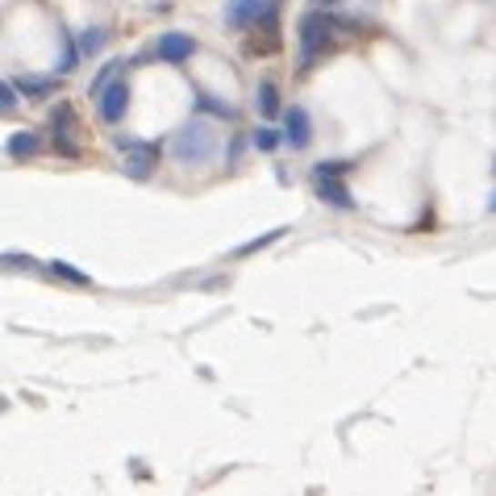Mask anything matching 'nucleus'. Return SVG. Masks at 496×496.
I'll return each instance as SVG.
<instances>
[{"instance_id": "f257e3e1", "label": "nucleus", "mask_w": 496, "mask_h": 496, "mask_svg": "<svg viewBox=\"0 0 496 496\" xmlns=\"http://www.w3.org/2000/svg\"><path fill=\"white\" fill-rule=\"evenodd\" d=\"M218 147H221V134L200 117H192L188 126H179L176 138H171V155H176V163H184V167H205V163L218 155Z\"/></svg>"}, {"instance_id": "f03ea898", "label": "nucleus", "mask_w": 496, "mask_h": 496, "mask_svg": "<svg viewBox=\"0 0 496 496\" xmlns=\"http://www.w3.org/2000/svg\"><path fill=\"white\" fill-rule=\"evenodd\" d=\"M334 34H338V21L329 17V13H321V9H309L305 17H300V25H297V42H300V67H309V63L318 59L321 50L334 42Z\"/></svg>"}, {"instance_id": "7ed1b4c3", "label": "nucleus", "mask_w": 496, "mask_h": 496, "mask_svg": "<svg viewBox=\"0 0 496 496\" xmlns=\"http://www.w3.org/2000/svg\"><path fill=\"white\" fill-rule=\"evenodd\" d=\"M113 147L121 150V171L129 179H150L159 167V147L142 138H129V134H113Z\"/></svg>"}, {"instance_id": "20e7f679", "label": "nucleus", "mask_w": 496, "mask_h": 496, "mask_svg": "<svg viewBox=\"0 0 496 496\" xmlns=\"http://www.w3.org/2000/svg\"><path fill=\"white\" fill-rule=\"evenodd\" d=\"M50 129H55V150H59L63 159H80V126H76V109H71L67 100H59V109L50 113Z\"/></svg>"}, {"instance_id": "39448f33", "label": "nucleus", "mask_w": 496, "mask_h": 496, "mask_svg": "<svg viewBox=\"0 0 496 496\" xmlns=\"http://www.w3.org/2000/svg\"><path fill=\"white\" fill-rule=\"evenodd\" d=\"M100 121H105V126H117L121 117H126V109H129V84H126V76H117V80L109 84V88L100 92Z\"/></svg>"}, {"instance_id": "423d86ee", "label": "nucleus", "mask_w": 496, "mask_h": 496, "mask_svg": "<svg viewBox=\"0 0 496 496\" xmlns=\"http://www.w3.org/2000/svg\"><path fill=\"white\" fill-rule=\"evenodd\" d=\"M276 0H229L226 5V25L234 30H247V25H258V21L271 13Z\"/></svg>"}, {"instance_id": "0eeeda50", "label": "nucleus", "mask_w": 496, "mask_h": 496, "mask_svg": "<svg viewBox=\"0 0 496 496\" xmlns=\"http://www.w3.org/2000/svg\"><path fill=\"white\" fill-rule=\"evenodd\" d=\"M284 142H288L292 150H305L309 142H313V121H309V113L300 109V105L284 109Z\"/></svg>"}, {"instance_id": "6e6552de", "label": "nucleus", "mask_w": 496, "mask_h": 496, "mask_svg": "<svg viewBox=\"0 0 496 496\" xmlns=\"http://www.w3.org/2000/svg\"><path fill=\"white\" fill-rule=\"evenodd\" d=\"M313 192H318V200L329 208H355V197H350V188L342 184V176H313Z\"/></svg>"}, {"instance_id": "1a4fd4ad", "label": "nucleus", "mask_w": 496, "mask_h": 496, "mask_svg": "<svg viewBox=\"0 0 496 496\" xmlns=\"http://www.w3.org/2000/svg\"><path fill=\"white\" fill-rule=\"evenodd\" d=\"M155 55H159L163 63H188L192 55H197V42H192V34H179V30H171V34H163L159 38V46H155Z\"/></svg>"}, {"instance_id": "9d476101", "label": "nucleus", "mask_w": 496, "mask_h": 496, "mask_svg": "<svg viewBox=\"0 0 496 496\" xmlns=\"http://www.w3.org/2000/svg\"><path fill=\"white\" fill-rule=\"evenodd\" d=\"M38 150H42L38 129H17V134H9V142H5V155H9L13 163H25V159H34Z\"/></svg>"}, {"instance_id": "9b49d317", "label": "nucleus", "mask_w": 496, "mask_h": 496, "mask_svg": "<svg viewBox=\"0 0 496 496\" xmlns=\"http://www.w3.org/2000/svg\"><path fill=\"white\" fill-rule=\"evenodd\" d=\"M46 268H50V276L55 279H67V284H76V288H88L92 284L88 271H80L76 263H67V258H55V263H46Z\"/></svg>"}, {"instance_id": "f8f14e48", "label": "nucleus", "mask_w": 496, "mask_h": 496, "mask_svg": "<svg viewBox=\"0 0 496 496\" xmlns=\"http://www.w3.org/2000/svg\"><path fill=\"white\" fill-rule=\"evenodd\" d=\"M255 105H258V113H263V117H276V113H279V88H276V84H271V80L258 84Z\"/></svg>"}, {"instance_id": "ddd939ff", "label": "nucleus", "mask_w": 496, "mask_h": 496, "mask_svg": "<svg viewBox=\"0 0 496 496\" xmlns=\"http://www.w3.org/2000/svg\"><path fill=\"white\" fill-rule=\"evenodd\" d=\"M197 109L213 113V117H221V121H234V105H226L221 96H208V92H197Z\"/></svg>"}, {"instance_id": "4468645a", "label": "nucleus", "mask_w": 496, "mask_h": 496, "mask_svg": "<svg viewBox=\"0 0 496 496\" xmlns=\"http://www.w3.org/2000/svg\"><path fill=\"white\" fill-rule=\"evenodd\" d=\"M284 234H288V229H284V226H279V229H268V234H258V238L242 242V247L234 250V255H238V258H247V255H255V250H263V247H271V242H279V238H284Z\"/></svg>"}, {"instance_id": "2eb2a0df", "label": "nucleus", "mask_w": 496, "mask_h": 496, "mask_svg": "<svg viewBox=\"0 0 496 496\" xmlns=\"http://www.w3.org/2000/svg\"><path fill=\"white\" fill-rule=\"evenodd\" d=\"M121 67H126V63H121V59H109V63H105V67H100V76H96V80H92V88H88L92 96H100V92L109 88V84L121 76Z\"/></svg>"}, {"instance_id": "dca6fc26", "label": "nucleus", "mask_w": 496, "mask_h": 496, "mask_svg": "<svg viewBox=\"0 0 496 496\" xmlns=\"http://www.w3.org/2000/svg\"><path fill=\"white\" fill-rule=\"evenodd\" d=\"M55 88H59V80H17V92L21 96H55Z\"/></svg>"}, {"instance_id": "f3484780", "label": "nucleus", "mask_w": 496, "mask_h": 496, "mask_svg": "<svg viewBox=\"0 0 496 496\" xmlns=\"http://www.w3.org/2000/svg\"><path fill=\"white\" fill-rule=\"evenodd\" d=\"M100 46H105V30H100V25H88V30L80 34V55L92 59V55H100Z\"/></svg>"}, {"instance_id": "a211bd4d", "label": "nucleus", "mask_w": 496, "mask_h": 496, "mask_svg": "<svg viewBox=\"0 0 496 496\" xmlns=\"http://www.w3.org/2000/svg\"><path fill=\"white\" fill-rule=\"evenodd\" d=\"M250 142H255L258 150H276L279 142H284V134H279V129H271V126H258V129H255V138H250Z\"/></svg>"}, {"instance_id": "6ab92c4d", "label": "nucleus", "mask_w": 496, "mask_h": 496, "mask_svg": "<svg viewBox=\"0 0 496 496\" xmlns=\"http://www.w3.org/2000/svg\"><path fill=\"white\" fill-rule=\"evenodd\" d=\"M0 109H5V113L17 109V84H13V80L0 84Z\"/></svg>"}, {"instance_id": "aec40b11", "label": "nucleus", "mask_w": 496, "mask_h": 496, "mask_svg": "<svg viewBox=\"0 0 496 496\" xmlns=\"http://www.w3.org/2000/svg\"><path fill=\"white\" fill-rule=\"evenodd\" d=\"M347 171H350V163L326 159V163H318V167H313V176H347Z\"/></svg>"}, {"instance_id": "412c9836", "label": "nucleus", "mask_w": 496, "mask_h": 496, "mask_svg": "<svg viewBox=\"0 0 496 496\" xmlns=\"http://www.w3.org/2000/svg\"><path fill=\"white\" fill-rule=\"evenodd\" d=\"M5 263H9L13 271H30V268H38L30 255H17V250H5Z\"/></svg>"}, {"instance_id": "4be33fe9", "label": "nucleus", "mask_w": 496, "mask_h": 496, "mask_svg": "<svg viewBox=\"0 0 496 496\" xmlns=\"http://www.w3.org/2000/svg\"><path fill=\"white\" fill-rule=\"evenodd\" d=\"M488 213H496V188H492V197H488Z\"/></svg>"}, {"instance_id": "5701e85b", "label": "nucleus", "mask_w": 496, "mask_h": 496, "mask_svg": "<svg viewBox=\"0 0 496 496\" xmlns=\"http://www.w3.org/2000/svg\"><path fill=\"white\" fill-rule=\"evenodd\" d=\"M318 5H334V0H318Z\"/></svg>"}]
</instances>
